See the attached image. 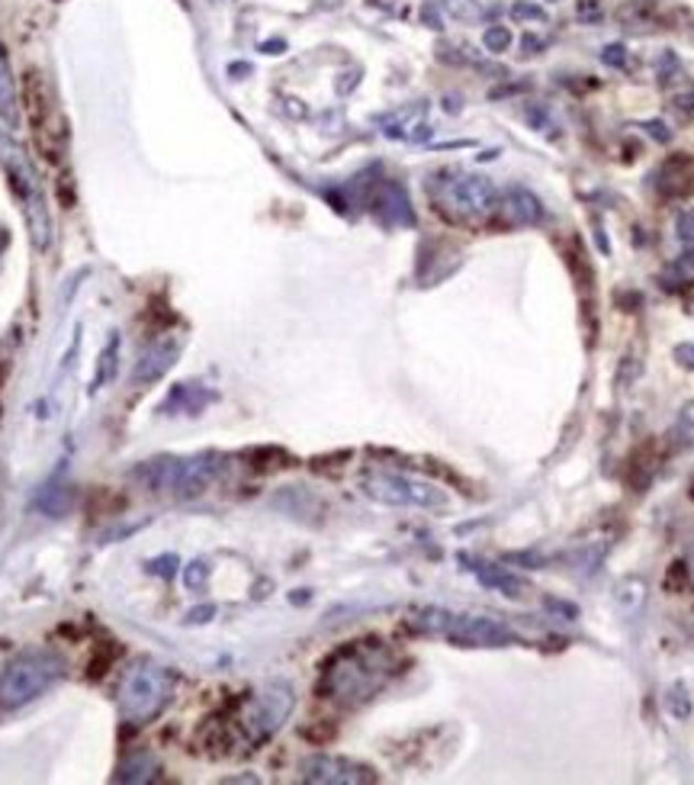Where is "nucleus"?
<instances>
[{"mask_svg": "<svg viewBox=\"0 0 694 785\" xmlns=\"http://www.w3.org/2000/svg\"><path fill=\"white\" fill-rule=\"evenodd\" d=\"M438 203L447 216H453L460 223H482V220H489L495 213L499 190L485 178L463 174V178H453V181L440 184Z\"/></svg>", "mask_w": 694, "mask_h": 785, "instance_id": "7", "label": "nucleus"}, {"mask_svg": "<svg viewBox=\"0 0 694 785\" xmlns=\"http://www.w3.org/2000/svg\"><path fill=\"white\" fill-rule=\"evenodd\" d=\"M685 422H688V425H694V403L688 406V410H685Z\"/></svg>", "mask_w": 694, "mask_h": 785, "instance_id": "25", "label": "nucleus"}, {"mask_svg": "<svg viewBox=\"0 0 694 785\" xmlns=\"http://www.w3.org/2000/svg\"><path fill=\"white\" fill-rule=\"evenodd\" d=\"M292 709H296V692H292L290 682H267L264 689L245 696L232 709V714H225L222 721H213V728L220 731V738H213V744L257 750L287 724Z\"/></svg>", "mask_w": 694, "mask_h": 785, "instance_id": "1", "label": "nucleus"}, {"mask_svg": "<svg viewBox=\"0 0 694 785\" xmlns=\"http://www.w3.org/2000/svg\"><path fill=\"white\" fill-rule=\"evenodd\" d=\"M675 361H679L682 368L694 371V341H685V344H679V348H675Z\"/></svg>", "mask_w": 694, "mask_h": 785, "instance_id": "22", "label": "nucleus"}, {"mask_svg": "<svg viewBox=\"0 0 694 785\" xmlns=\"http://www.w3.org/2000/svg\"><path fill=\"white\" fill-rule=\"evenodd\" d=\"M65 673V660L55 650L20 654L0 679V709L13 711L30 706L45 689H52Z\"/></svg>", "mask_w": 694, "mask_h": 785, "instance_id": "5", "label": "nucleus"}, {"mask_svg": "<svg viewBox=\"0 0 694 785\" xmlns=\"http://www.w3.org/2000/svg\"><path fill=\"white\" fill-rule=\"evenodd\" d=\"M0 165L7 168L10 188H13V193L23 203L33 242H36L39 248H49V242H52V220H49L45 190H42V181H39V171L33 168L30 155L20 149L10 136H3V132H0Z\"/></svg>", "mask_w": 694, "mask_h": 785, "instance_id": "4", "label": "nucleus"}, {"mask_svg": "<svg viewBox=\"0 0 694 785\" xmlns=\"http://www.w3.org/2000/svg\"><path fill=\"white\" fill-rule=\"evenodd\" d=\"M470 563H473L470 570L479 576L482 586H489V590H495V593H502V596L509 598H521L524 593H527V583H524L521 576L509 573V570H502V566H489V563H476V561Z\"/></svg>", "mask_w": 694, "mask_h": 785, "instance_id": "11", "label": "nucleus"}, {"mask_svg": "<svg viewBox=\"0 0 694 785\" xmlns=\"http://www.w3.org/2000/svg\"><path fill=\"white\" fill-rule=\"evenodd\" d=\"M679 238L682 242H694V210H685L679 216Z\"/></svg>", "mask_w": 694, "mask_h": 785, "instance_id": "21", "label": "nucleus"}, {"mask_svg": "<svg viewBox=\"0 0 694 785\" xmlns=\"http://www.w3.org/2000/svg\"><path fill=\"white\" fill-rule=\"evenodd\" d=\"M544 605H547V608H553V612H559V615H563V618H569V622H573V618H579V605H573V602L547 598Z\"/></svg>", "mask_w": 694, "mask_h": 785, "instance_id": "20", "label": "nucleus"}, {"mask_svg": "<svg viewBox=\"0 0 694 785\" xmlns=\"http://www.w3.org/2000/svg\"><path fill=\"white\" fill-rule=\"evenodd\" d=\"M665 287H692L694 284V252H685L682 258L669 264V270L662 274Z\"/></svg>", "mask_w": 694, "mask_h": 785, "instance_id": "16", "label": "nucleus"}, {"mask_svg": "<svg viewBox=\"0 0 694 785\" xmlns=\"http://www.w3.org/2000/svg\"><path fill=\"white\" fill-rule=\"evenodd\" d=\"M665 711H669L675 721H688V718H692L694 702L692 696H688V689H685V682L669 686V692H665Z\"/></svg>", "mask_w": 694, "mask_h": 785, "instance_id": "15", "label": "nucleus"}, {"mask_svg": "<svg viewBox=\"0 0 694 785\" xmlns=\"http://www.w3.org/2000/svg\"><path fill=\"white\" fill-rule=\"evenodd\" d=\"M364 496L383 506H415V509H435L444 506V492L425 480H412L403 474H366L361 480Z\"/></svg>", "mask_w": 694, "mask_h": 785, "instance_id": "8", "label": "nucleus"}, {"mask_svg": "<svg viewBox=\"0 0 694 785\" xmlns=\"http://www.w3.org/2000/svg\"><path fill=\"white\" fill-rule=\"evenodd\" d=\"M220 477V457L216 454H196V457H158L136 470V480H142L151 492L164 496H200L213 487Z\"/></svg>", "mask_w": 694, "mask_h": 785, "instance_id": "3", "label": "nucleus"}, {"mask_svg": "<svg viewBox=\"0 0 694 785\" xmlns=\"http://www.w3.org/2000/svg\"><path fill=\"white\" fill-rule=\"evenodd\" d=\"M505 213L517 225H537L544 220V203L527 188H512L505 193Z\"/></svg>", "mask_w": 694, "mask_h": 785, "instance_id": "12", "label": "nucleus"}, {"mask_svg": "<svg viewBox=\"0 0 694 785\" xmlns=\"http://www.w3.org/2000/svg\"><path fill=\"white\" fill-rule=\"evenodd\" d=\"M512 17L514 20H541V23H547V10L531 3V0H517L512 7Z\"/></svg>", "mask_w": 694, "mask_h": 785, "instance_id": "17", "label": "nucleus"}, {"mask_svg": "<svg viewBox=\"0 0 694 785\" xmlns=\"http://www.w3.org/2000/svg\"><path fill=\"white\" fill-rule=\"evenodd\" d=\"M171 696H174V676L151 660H139L122 676L119 711L129 724H148L168 709Z\"/></svg>", "mask_w": 694, "mask_h": 785, "instance_id": "6", "label": "nucleus"}, {"mask_svg": "<svg viewBox=\"0 0 694 785\" xmlns=\"http://www.w3.org/2000/svg\"><path fill=\"white\" fill-rule=\"evenodd\" d=\"M389 673H393V660L380 644H354L329 664L322 692L344 706H357V702H366L376 689H383Z\"/></svg>", "mask_w": 694, "mask_h": 785, "instance_id": "2", "label": "nucleus"}, {"mask_svg": "<svg viewBox=\"0 0 694 785\" xmlns=\"http://www.w3.org/2000/svg\"><path fill=\"white\" fill-rule=\"evenodd\" d=\"M615 598H618V605H621L623 612H637L643 605V598H647V583L640 576H627V580L618 583Z\"/></svg>", "mask_w": 694, "mask_h": 785, "instance_id": "14", "label": "nucleus"}, {"mask_svg": "<svg viewBox=\"0 0 694 785\" xmlns=\"http://www.w3.org/2000/svg\"><path fill=\"white\" fill-rule=\"evenodd\" d=\"M3 248H7V232L0 229V255H3Z\"/></svg>", "mask_w": 694, "mask_h": 785, "instance_id": "26", "label": "nucleus"}, {"mask_svg": "<svg viewBox=\"0 0 694 785\" xmlns=\"http://www.w3.org/2000/svg\"><path fill=\"white\" fill-rule=\"evenodd\" d=\"M688 573H692V580H694V541H692V548H688Z\"/></svg>", "mask_w": 694, "mask_h": 785, "instance_id": "24", "label": "nucleus"}, {"mask_svg": "<svg viewBox=\"0 0 694 785\" xmlns=\"http://www.w3.org/2000/svg\"><path fill=\"white\" fill-rule=\"evenodd\" d=\"M601 62L608 65V68H623L627 65V49L623 45H605V52H601Z\"/></svg>", "mask_w": 694, "mask_h": 785, "instance_id": "19", "label": "nucleus"}, {"mask_svg": "<svg viewBox=\"0 0 694 785\" xmlns=\"http://www.w3.org/2000/svg\"><path fill=\"white\" fill-rule=\"evenodd\" d=\"M0 116L17 126L20 119V107H17V84H13V75H10V65H7V55L0 52Z\"/></svg>", "mask_w": 694, "mask_h": 785, "instance_id": "13", "label": "nucleus"}, {"mask_svg": "<svg viewBox=\"0 0 694 785\" xmlns=\"http://www.w3.org/2000/svg\"><path fill=\"white\" fill-rule=\"evenodd\" d=\"M512 45V33L505 30V26H492L489 33H485V49L489 52H505Z\"/></svg>", "mask_w": 694, "mask_h": 785, "instance_id": "18", "label": "nucleus"}, {"mask_svg": "<svg viewBox=\"0 0 694 785\" xmlns=\"http://www.w3.org/2000/svg\"><path fill=\"white\" fill-rule=\"evenodd\" d=\"M299 779L316 785H364L376 783V773L370 766H361L348 756H329L316 753L299 763Z\"/></svg>", "mask_w": 694, "mask_h": 785, "instance_id": "9", "label": "nucleus"}, {"mask_svg": "<svg viewBox=\"0 0 694 785\" xmlns=\"http://www.w3.org/2000/svg\"><path fill=\"white\" fill-rule=\"evenodd\" d=\"M647 129H650V136H653V139H659V142H669V139H672V132H665V126H662L659 119L647 123Z\"/></svg>", "mask_w": 694, "mask_h": 785, "instance_id": "23", "label": "nucleus"}, {"mask_svg": "<svg viewBox=\"0 0 694 785\" xmlns=\"http://www.w3.org/2000/svg\"><path fill=\"white\" fill-rule=\"evenodd\" d=\"M444 637L457 647H509L517 640L505 622L485 615H450Z\"/></svg>", "mask_w": 694, "mask_h": 785, "instance_id": "10", "label": "nucleus"}]
</instances>
